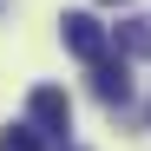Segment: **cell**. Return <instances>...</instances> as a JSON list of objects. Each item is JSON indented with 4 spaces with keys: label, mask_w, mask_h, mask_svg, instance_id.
<instances>
[{
    "label": "cell",
    "mask_w": 151,
    "mask_h": 151,
    "mask_svg": "<svg viewBox=\"0 0 151 151\" xmlns=\"http://www.w3.org/2000/svg\"><path fill=\"white\" fill-rule=\"evenodd\" d=\"M0 151H40V132L33 125H7L0 132Z\"/></svg>",
    "instance_id": "obj_5"
},
{
    "label": "cell",
    "mask_w": 151,
    "mask_h": 151,
    "mask_svg": "<svg viewBox=\"0 0 151 151\" xmlns=\"http://www.w3.org/2000/svg\"><path fill=\"white\" fill-rule=\"evenodd\" d=\"M92 92H99V105H132V79H125V59H112V53H99L92 59Z\"/></svg>",
    "instance_id": "obj_2"
},
{
    "label": "cell",
    "mask_w": 151,
    "mask_h": 151,
    "mask_svg": "<svg viewBox=\"0 0 151 151\" xmlns=\"http://www.w3.org/2000/svg\"><path fill=\"white\" fill-rule=\"evenodd\" d=\"M118 46H125V53H151V20H125V27H118Z\"/></svg>",
    "instance_id": "obj_4"
},
{
    "label": "cell",
    "mask_w": 151,
    "mask_h": 151,
    "mask_svg": "<svg viewBox=\"0 0 151 151\" xmlns=\"http://www.w3.org/2000/svg\"><path fill=\"white\" fill-rule=\"evenodd\" d=\"M59 40H66V53H79L86 66L105 53V27H99L92 13H66V27H59Z\"/></svg>",
    "instance_id": "obj_3"
},
{
    "label": "cell",
    "mask_w": 151,
    "mask_h": 151,
    "mask_svg": "<svg viewBox=\"0 0 151 151\" xmlns=\"http://www.w3.org/2000/svg\"><path fill=\"white\" fill-rule=\"evenodd\" d=\"M27 125H33L40 138H66L72 132V99L59 86H33L27 92Z\"/></svg>",
    "instance_id": "obj_1"
}]
</instances>
